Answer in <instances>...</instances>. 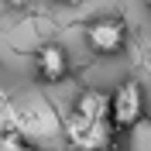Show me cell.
<instances>
[{"label": "cell", "mask_w": 151, "mask_h": 151, "mask_svg": "<svg viewBox=\"0 0 151 151\" xmlns=\"http://www.w3.org/2000/svg\"><path fill=\"white\" fill-rule=\"evenodd\" d=\"M106 120H110V127H113L117 134L134 131V127L144 120V89H141L137 79H124V83L113 86Z\"/></svg>", "instance_id": "cell-1"}, {"label": "cell", "mask_w": 151, "mask_h": 151, "mask_svg": "<svg viewBox=\"0 0 151 151\" xmlns=\"http://www.w3.org/2000/svg\"><path fill=\"white\" fill-rule=\"evenodd\" d=\"M65 134H69V144L76 151H106L113 144L117 131L110 127V120H89V117H79V113L69 110Z\"/></svg>", "instance_id": "cell-2"}, {"label": "cell", "mask_w": 151, "mask_h": 151, "mask_svg": "<svg viewBox=\"0 0 151 151\" xmlns=\"http://www.w3.org/2000/svg\"><path fill=\"white\" fill-rule=\"evenodd\" d=\"M86 45H89V52L93 55H117V52H124V45H127V24H124V17H96L86 24Z\"/></svg>", "instance_id": "cell-3"}, {"label": "cell", "mask_w": 151, "mask_h": 151, "mask_svg": "<svg viewBox=\"0 0 151 151\" xmlns=\"http://www.w3.org/2000/svg\"><path fill=\"white\" fill-rule=\"evenodd\" d=\"M35 72H38V79L41 83H62L69 76V52L62 45H41L38 48V55H35Z\"/></svg>", "instance_id": "cell-4"}, {"label": "cell", "mask_w": 151, "mask_h": 151, "mask_svg": "<svg viewBox=\"0 0 151 151\" xmlns=\"http://www.w3.org/2000/svg\"><path fill=\"white\" fill-rule=\"evenodd\" d=\"M106 110H110V93L106 89H83L72 103V113L79 117H89V120H106Z\"/></svg>", "instance_id": "cell-5"}, {"label": "cell", "mask_w": 151, "mask_h": 151, "mask_svg": "<svg viewBox=\"0 0 151 151\" xmlns=\"http://www.w3.org/2000/svg\"><path fill=\"white\" fill-rule=\"evenodd\" d=\"M0 151H35L21 131H0Z\"/></svg>", "instance_id": "cell-6"}, {"label": "cell", "mask_w": 151, "mask_h": 151, "mask_svg": "<svg viewBox=\"0 0 151 151\" xmlns=\"http://www.w3.org/2000/svg\"><path fill=\"white\" fill-rule=\"evenodd\" d=\"M10 7H24V4H28V0H7Z\"/></svg>", "instance_id": "cell-7"}, {"label": "cell", "mask_w": 151, "mask_h": 151, "mask_svg": "<svg viewBox=\"0 0 151 151\" xmlns=\"http://www.w3.org/2000/svg\"><path fill=\"white\" fill-rule=\"evenodd\" d=\"M58 4H79V0H58Z\"/></svg>", "instance_id": "cell-8"}, {"label": "cell", "mask_w": 151, "mask_h": 151, "mask_svg": "<svg viewBox=\"0 0 151 151\" xmlns=\"http://www.w3.org/2000/svg\"><path fill=\"white\" fill-rule=\"evenodd\" d=\"M148 7H151V0H148Z\"/></svg>", "instance_id": "cell-9"}]
</instances>
